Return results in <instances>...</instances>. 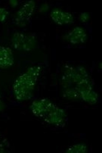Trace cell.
<instances>
[{
  "mask_svg": "<svg viewBox=\"0 0 102 153\" xmlns=\"http://www.w3.org/2000/svg\"><path fill=\"white\" fill-rule=\"evenodd\" d=\"M1 139H2V137H1V135H0V141H1Z\"/></svg>",
  "mask_w": 102,
  "mask_h": 153,
  "instance_id": "cell-18",
  "label": "cell"
},
{
  "mask_svg": "<svg viewBox=\"0 0 102 153\" xmlns=\"http://www.w3.org/2000/svg\"><path fill=\"white\" fill-rule=\"evenodd\" d=\"M8 5L11 7V8H15L19 5V2L18 0H10L8 1Z\"/></svg>",
  "mask_w": 102,
  "mask_h": 153,
  "instance_id": "cell-16",
  "label": "cell"
},
{
  "mask_svg": "<svg viewBox=\"0 0 102 153\" xmlns=\"http://www.w3.org/2000/svg\"><path fill=\"white\" fill-rule=\"evenodd\" d=\"M49 8H50V6H49V4L47 2H44V3H42L39 6V9H38V12L39 13H45V12H47L49 11Z\"/></svg>",
  "mask_w": 102,
  "mask_h": 153,
  "instance_id": "cell-14",
  "label": "cell"
},
{
  "mask_svg": "<svg viewBox=\"0 0 102 153\" xmlns=\"http://www.w3.org/2000/svg\"><path fill=\"white\" fill-rule=\"evenodd\" d=\"M11 43L15 49L23 52L33 51L38 45L37 38L33 33L19 31L11 36Z\"/></svg>",
  "mask_w": 102,
  "mask_h": 153,
  "instance_id": "cell-2",
  "label": "cell"
},
{
  "mask_svg": "<svg viewBox=\"0 0 102 153\" xmlns=\"http://www.w3.org/2000/svg\"><path fill=\"white\" fill-rule=\"evenodd\" d=\"M8 16H9V12L8 10L5 8L0 7V22L1 23L5 22Z\"/></svg>",
  "mask_w": 102,
  "mask_h": 153,
  "instance_id": "cell-12",
  "label": "cell"
},
{
  "mask_svg": "<svg viewBox=\"0 0 102 153\" xmlns=\"http://www.w3.org/2000/svg\"><path fill=\"white\" fill-rule=\"evenodd\" d=\"M64 39L71 44L77 45L84 43L88 40V34L86 30L82 27H76L64 36Z\"/></svg>",
  "mask_w": 102,
  "mask_h": 153,
  "instance_id": "cell-7",
  "label": "cell"
},
{
  "mask_svg": "<svg viewBox=\"0 0 102 153\" xmlns=\"http://www.w3.org/2000/svg\"><path fill=\"white\" fill-rule=\"evenodd\" d=\"M42 71L39 65L28 68L25 73L20 75L13 85V93L16 100L19 102L31 100L34 95L36 82Z\"/></svg>",
  "mask_w": 102,
  "mask_h": 153,
  "instance_id": "cell-1",
  "label": "cell"
},
{
  "mask_svg": "<svg viewBox=\"0 0 102 153\" xmlns=\"http://www.w3.org/2000/svg\"><path fill=\"white\" fill-rule=\"evenodd\" d=\"M62 95L65 99L68 100H71V101H78V100H80L79 93H78V91L73 86L63 89Z\"/></svg>",
  "mask_w": 102,
  "mask_h": 153,
  "instance_id": "cell-10",
  "label": "cell"
},
{
  "mask_svg": "<svg viewBox=\"0 0 102 153\" xmlns=\"http://www.w3.org/2000/svg\"><path fill=\"white\" fill-rule=\"evenodd\" d=\"M15 58L12 50L9 47L0 45V68L7 69L13 66Z\"/></svg>",
  "mask_w": 102,
  "mask_h": 153,
  "instance_id": "cell-8",
  "label": "cell"
},
{
  "mask_svg": "<svg viewBox=\"0 0 102 153\" xmlns=\"http://www.w3.org/2000/svg\"><path fill=\"white\" fill-rule=\"evenodd\" d=\"M50 18L58 25H70L74 21V17L71 13L59 8H55L51 11Z\"/></svg>",
  "mask_w": 102,
  "mask_h": 153,
  "instance_id": "cell-6",
  "label": "cell"
},
{
  "mask_svg": "<svg viewBox=\"0 0 102 153\" xmlns=\"http://www.w3.org/2000/svg\"><path fill=\"white\" fill-rule=\"evenodd\" d=\"M99 68H100V70H101V63H99Z\"/></svg>",
  "mask_w": 102,
  "mask_h": 153,
  "instance_id": "cell-17",
  "label": "cell"
},
{
  "mask_svg": "<svg viewBox=\"0 0 102 153\" xmlns=\"http://www.w3.org/2000/svg\"><path fill=\"white\" fill-rule=\"evenodd\" d=\"M5 104L4 103V102L2 100V96H1V92H0V112H2L5 110Z\"/></svg>",
  "mask_w": 102,
  "mask_h": 153,
  "instance_id": "cell-15",
  "label": "cell"
},
{
  "mask_svg": "<svg viewBox=\"0 0 102 153\" xmlns=\"http://www.w3.org/2000/svg\"><path fill=\"white\" fill-rule=\"evenodd\" d=\"M80 100L90 105H95L98 102V94L94 90V89L88 90L79 93Z\"/></svg>",
  "mask_w": 102,
  "mask_h": 153,
  "instance_id": "cell-9",
  "label": "cell"
},
{
  "mask_svg": "<svg viewBox=\"0 0 102 153\" xmlns=\"http://www.w3.org/2000/svg\"><path fill=\"white\" fill-rule=\"evenodd\" d=\"M90 14L88 12H83V13L79 14V20L81 21L82 23H86L90 20Z\"/></svg>",
  "mask_w": 102,
  "mask_h": 153,
  "instance_id": "cell-13",
  "label": "cell"
},
{
  "mask_svg": "<svg viewBox=\"0 0 102 153\" xmlns=\"http://www.w3.org/2000/svg\"><path fill=\"white\" fill-rule=\"evenodd\" d=\"M42 120L49 125L64 127L67 120V114L64 109L55 105Z\"/></svg>",
  "mask_w": 102,
  "mask_h": 153,
  "instance_id": "cell-3",
  "label": "cell"
},
{
  "mask_svg": "<svg viewBox=\"0 0 102 153\" xmlns=\"http://www.w3.org/2000/svg\"><path fill=\"white\" fill-rule=\"evenodd\" d=\"M54 105L55 104L50 100L47 98H42L34 100L30 106V108L34 116L42 119Z\"/></svg>",
  "mask_w": 102,
  "mask_h": 153,
  "instance_id": "cell-5",
  "label": "cell"
},
{
  "mask_svg": "<svg viewBox=\"0 0 102 153\" xmlns=\"http://www.w3.org/2000/svg\"><path fill=\"white\" fill-rule=\"evenodd\" d=\"M88 146L85 143H76L67 149V153H86L88 152Z\"/></svg>",
  "mask_w": 102,
  "mask_h": 153,
  "instance_id": "cell-11",
  "label": "cell"
},
{
  "mask_svg": "<svg viewBox=\"0 0 102 153\" xmlns=\"http://www.w3.org/2000/svg\"><path fill=\"white\" fill-rule=\"evenodd\" d=\"M36 5V2L33 0H30L24 3L15 15V23L21 27L27 26L29 23L30 19L33 15Z\"/></svg>",
  "mask_w": 102,
  "mask_h": 153,
  "instance_id": "cell-4",
  "label": "cell"
}]
</instances>
